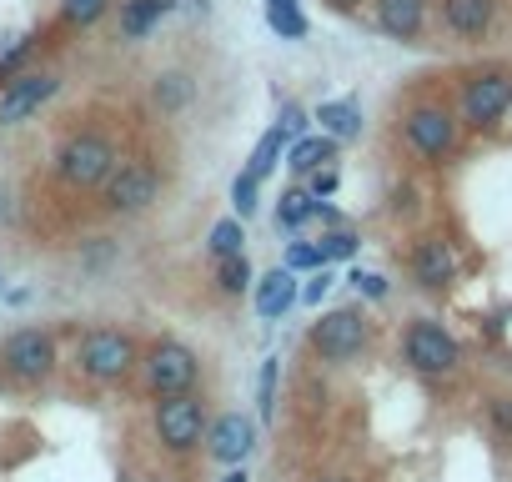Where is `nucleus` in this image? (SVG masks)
Instances as JSON below:
<instances>
[{
  "label": "nucleus",
  "mask_w": 512,
  "mask_h": 482,
  "mask_svg": "<svg viewBox=\"0 0 512 482\" xmlns=\"http://www.w3.org/2000/svg\"><path fill=\"white\" fill-rule=\"evenodd\" d=\"M111 166H116V151H111V141L96 136V131H81V136H71V141L56 151V176H61L66 186H101V181L111 176Z\"/></svg>",
  "instance_id": "f257e3e1"
},
{
  "label": "nucleus",
  "mask_w": 512,
  "mask_h": 482,
  "mask_svg": "<svg viewBox=\"0 0 512 482\" xmlns=\"http://www.w3.org/2000/svg\"><path fill=\"white\" fill-rule=\"evenodd\" d=\"M76 362H81V372H86L91 382H121V377L136 367V347H131L126 332L101 327V332H86V337H81Z\"/></svg>",
  "instance_id": "f03ea898"
},
{
  "label": "nucleus",
  "mask_w": 512,
  "mask_h": 482,
  "mask_svg": "<svg viewBox=\"0 0 512 482\" xmlns=\"http://www.w3.org/2000/svg\"><path fill=\"white\" fill-rule=\"evenodd\" d=\"M206 432V407L191 397V392H171L156 402V437L171 447V452H191Z\"/></svg>",
  "instance_id": "7ed1b4c3"
},
{
  "label": "nucleus",
  "mask_w": 512,
  "mask_h": 482,
  "mask_svg": "<svg viewBox=\"0 0 512 482\" xmlns=\"http://www.w3.org/2000/svg\"><path fill=\"white\" fill-rule=\"evenodd\" d=\"M156 196H161V176H156L146 161H116V166H111V176H106V206H111V211L136 216V211H146Z\"/></svg>",
  "instance_id": "20e7f679"
},
{
  "label": "nucleus",
  "mask_w": 512,
  "mask_h": 482,
  "mask_svg": "<svg viewBox=\"0 0 512 482\" xmlns=\"http://www.w3.org/2000/svg\"><path fill=\"white\" fill-rule=\"evenodd\" d=\"M146 382H151L156 397L191 392V382H196V352L181 347V342H156L146 352Z\"/></svg>",
  "instance_id": "39448f33"
},
{
  "label": "nucleus",
  "mask_w": 512,
  "mask_h": 482,
  "mask_svg": "<svg viewBox=\"0 0 512 482\" xmlns=\"http://www.w3.org/2000/svg\"><path fill=\"white\" fill-rule=\"evenodd\" d=\"M312 347L327 357V362H347L367 347V322L357 312H327L317 327H312Z\"/></svg>",
  "instance_id": "423d86ee"
},
{
  "label": "nucleus",
  "mask_w": 512,
  "mask_h": 482,
  "mask_svg": "<svg viewBox=\"0 0 512 482\" xmlns=\"http://www.w3.org/2000/svg\"><path fill=\"white\" fill-rule=\"evenodd\" d=\"M51 96H56V76H46V71H26V76L6 81V91H0V126H21Z\"/></svg>",
  "instance_id": "0eeeda50"
},
{
  "label": "nucleus",
  "mask_w": 512,
  "mask_h": 482,
  "mask_svg": "<svg viewBox=\"0 0 512 482\" xmlns=\"http://www.w3.org/2000/svg\"><path fill=\"white\" fill-rule=\"evenodd\" d=\"M407 362L417 372H427V377H442V372L457 367V342L437 322H412V332H407Z\"/></svg>",
  "instance_id": "6e6552de"
},
{
  "label": "nucleus",
  "mask_w": 512,
  "mask_h": 482,
  "mask_svg": "<svg viewBox=\"0 0 512 482\" xmlns=\"http://www.w3.org/2000/svg\"><path fill=\"white\" fill-rule=\"evenodd\" d=\"M51 367H56V347H51L46 332L26 327V332H16V337L6 342V372H11L16 382H41Z\"/></svg>",
  "instance_id": "1a4fd4ad"
},
{
  "label": "nucleus",
  "mask_w": 512,
  "mask_h": 482,
  "mask_svg": "<svg viewBox=\"0 0 512 482\" xmlns=\"http://www.w3.org/2000/svg\"><path fill=\"white\" fill-rule=\"evenodd\" d=\"M507 106H512V81H507V76H477V81L462 91V116H467V126H477V131L497 126V121L507 116Z\"/></svg>",
  "instance_id": "9d476101"
},
{
  "label": "nucleus",
  "mask_w": 512,
  "mask_h": 482,
  "mask_svg": "<svg viewBox=\"0 0 512 482\" xmlns=\"http://www.w3.org/2000/svg\"><path fill=\"white\" fill-rule=\"evenodd\" d=\"M407 141H412L427 161H437V156L452 151V141H457V121H452L447 111H437V106H417V111L407 116Z\"/></svg>",
  "instance_id": "9b49d317"
},
{
  "label": "nucleus",
  "mask_w": 512,
  "mask_h": 482,
  "mask_svg": "<svg viewBox=\"0 0 512 482\" xmlns=\"http://www.w3.org/2000/svg\"><path fill=\"white\" fill-rule=\"evenodd\" d=\"M251 442H256V427H251V417H241V412L216 417L211 432H206V452H211L216 462H231V467L251 452Z\"/></svg>",
  "instance_id": "f8f14e48"
},
{
  "label": "nucleus",
  "mask_w": 512,
  "mask_h": 482,
  "mask_svg": "<svg viewBox=\"0 0 512 482\" xmlns=\"http://www.w3.org/2000/svg\"><path fill=\"white\" fill-rule=\"evenodd\" d=\"M412 272H417L422 287H447L452 272H457V257H452V247H447L442 236H427L422 247H417V257H412Z\"/></svg>",
  "instance_id": "ddd939ff"
},
{
  "label": "nucleus",
  "mask_w": 512,
  "mask_h": 482,
  "mask_svg": "<svg viewBox=\"0 0 512 482\" xmlns=\"http://www.w3.org/2000/svg\"><path fill=\"white\" fill-rule=\"evenodd\" d=\"M297 297H302V292H297L292 267H277V272H267L262 282H256V312H262L267 322H277V317H282Z\"/></svg>",
  "instance_id": "4468645a"
},
{
  "label": "nucleus",
  "mask_w": 512,
  "mask_h": 482,
  "mask_svg": "<svg viewBox=\"0 0 512 482\" xmlns=\"http://www.w3.org/2000/svg\"><path fill=\"white\" fill-rule=\"evenodd\" d=\"M377 26L397 41H412L422 31V0H377Z\"/></svg>",
  "instance_id": "2eb2a0df"
},
{
  "label": "nucleus",
  "mask_w": 512,
  "mask_h": 482,
  "mask_svg": "<svg viewBox=\"0 0 512 482\" xmlns=\"http://www.w3.org/2000/svg\"><path fill=\"white\" fill-rule=\"evenodd\" d=\"M442 16L457 36H482L492 26V0H447Z\"/></svg>",
  "instance_id": "dca6fc26"
},
{
  "label": "nucleus",
  "mask_w": 512,
  "mask_h": 482,
  "mask_svg": "<svg viewBox=\"0 0 512 482\" xmlns=\"http://www.w3.org/2000/svg\"><path fill=\"white\" fill-rule=\"evenodd\" d=\"M287 126H272L262 141H256V151H251V161H246V176L251 181H262V176H272L277 171V161H282V151H287Z\"/></svg>",
  "instance_id": "f3484780"
},
{
  "label": "nucleus",
  "mask_w": 512,
  "mask_h": 482,
  "mask_svg": "<svg viewBox=\"0 0 512 482\" xmlns=\"http://www.w3.org/2000/svg\"><path fill=\"white\" fill-rule=\"evenodd\" d=\"M332 151H337V136H327V131H322V136H302V141L292 146V161H287V166H292L297 176H312L317 166L332 161Z\"/></svg>",
  "instance_id": "a211bd4d"
},
{
  "label": "nucleus",
  "mask_w": 512,
  "mask_h": 482,
  "mask_svg": "<svg viewBox=\"0 0 512 482\" xmlns=\"http://www.w3.org/2000/svg\"><path fill=\"white\" fill-rule=\"evenodd\" d=\"M166 11H171V0H126V11H121V36L141 41Z\"/></svg>",
  "instance_id": "6ab92c4d"
},
{
  "label": "nucleus",
  "mask_w": 512,
  "mask_h": 482,
  "mask_svg": "<svg viewBox=\"0 0 512 482\" xmlns=\"http://www.w3.org/2000/svg\"><path fill=\"white\" fill-rule=\"evenodd\" d=\"M317 121H322V131L337 136V141H352V136L362 131V111H357L352 101H327V106L317 111Z\"/></svg>",
  "instance_id": "aec40b11"
},
{
  "label": "nucleus",
  "mask_w": 512,
  "mask_h": 482,
  "mask_svg": "<svg viewBox=\"0 0 512 482\" xmlns=\"http://www.w3.org/2000/svg\"><path fill=\"white\" fill-rule=\"evenodd\" d=\"M241 241H246V231H241V216H226V221H216L211 226V257L221 262V257H236L241 252Z\"/></svg>",
  "instance_id": "412c9836"
},
{
  "label": "nucleus",
  "mask_w": 512,
  "mask_h": 482,
  "mask_svg": "<svg viewBox=\"0 0 512 482\" xmlns=\"http://www.w3.org/2000/svg\"><path fill=\"white\" fill-rule=\"evenodd\" d=\"M317 216V196L312 191H287L282 206H277V226H302Z\"/></svg>",
  "instance_id": "4be33fe9"
},
{
  "label": "nucleus",
  "mask_w": 512,
  "mask_h": 482,
  "mask_svg": "<svg viewBox=\"0 0 512 482\" xmlns=\"http://www.w3.org/2000/svg\"><path fill=\"white\" fill-rule=\"evenodd\" d=\"M216 287H221L226 297H236V292L251 287V267H246L241 252H236V257H221V267H216Z\"/></svg>",
  "instance_id": "5701e85b"
},
{
  "label": "nucleus",
  "mask_w": 512,
  "mask_h": 482,
  "mask_svg": "<svg viewBox=\"0 0 512 482\" xmlns=\"http://www.w3.org/2000/svg\"><path fill=\"white\" fill-rule=\"evenodd\" d=\"M267 21H272V31H282V36H292V41L307 36V16H302L297 6H272V0H267Z\"/></svg>",
  "instance_id": "b1692460"
},
{
  "label": "nucleus",
  "mask_w": 512,
  "mask_h": 482,
  "mask_svg": "<svg viewBox=\"0 0 512 482\" xmlns=\"http://www.w3.org/2000/svg\"><path fill=\"white\" fill-rule=\"evenodd\" d=\"M317 252H322V262H347V257L357 252V236H352V231H332Z\"/></svg>",
  "instance_id": "393cba45"
},
{
  "label": "nucleus",
  "mask_w": 512,
  "mask_h": 482,
  "mask_svg": "<svg viewBox=\"0 0 512 482\" xmlns=\"http://www.w3.org/2000/svg\"><path fill=\"white\" fill-rule=\"evenodd\" d=\"M101 11H106V0H66V6H61V16H66L71 26H91Z\"/></svg>",
  "instance_id": "a878e982"
},
{
  "label": "nucleus",
  "mask_w": 512,
  "mask_h": 482,
  "mask_svg": "<svg viewBox=\"0 0 512 482\" xmlns=\"http://www.w3.org/2000/svg\"><path fill=\"white\" fill-rule=\"evenodd\" d=\"M262 392H256V402H262V417L277 412V362H262V382H256Z\"/></svg>",
  "instance_id": "bb28decb"
},
{
  "label": "nucleus",
  "mask_w": 512,
  "mask_h": 482,
  "mask_svg": "<svg viewBox=\"0 0 512 482\" xmlns=\"http://www.w3.org/2000/svg\"><path fill=\"white\" fill-rule=\"evenodd\" d=\"M231 201H236V216H251V211H256V181H251L246 171L236 176V186H231Z\"/></svg>",
  "instance_id": "cd10ccee"
},
{
  "label": "nucleus",
  "mask_w": 512,
  "mask_h": 482,
  "mask_svg": "<svg viewBox=\"0 0 512 482\" xmlns=\"http://www.w3.org/2000/svg\"><path fill=\"white\" fill-rule=\"evenodd\" d=\"M287 267H292V272H312V267H327V262H322V252H317V247L297 241V247L287 252Z\"/></svg>",
  "instance_id": "c85d7f7f"
},
{
  "label": "nucleus",
  "mask_w": 512,
  "mask_h": 482,
  "mask_svg": "<svg viewBox=\"0 0 512 482\" xmlns=\"http://www.w3.org/2000/svg\"><path fill=\"white\" fill-rule=\"evenodd\" d=\"M352 287H357V292H367L372 302H382V297H387V277H377V272H352Z\"/></svg>",
  "instance_id": "c756f323"
},
{
  "label": "nucleus",
  "mask_w": 512,
  "mask_h": 482,
  "mask_svg": "<svg viewBox=\"0 0 512 482\" xmlns=\"http://www.w3.org/2000/svg\"><path fill=\"white\" fill-rule=\"evenodd\" d=\"M156 101H161V106H181V101H186V81H181V76H166V81L156 86Z\"/></svg>",
  "instance_id": "7c9ffc66"
},
{
  "label": "nucleus",
  "mask_w": 512,
  "mask_h": 482,
  "mask_svg": "<svg viewBox=\"0 0 512 482\" xmlns=\"http://www.w3.org/2000/svg\"><path fill=\"white\" fill-rule=\"evenodd\" d=\"M307 191H312L317 201H327V196L337 191V171H332V166H317V171H312V186H307Z\"/></svg>",
  "instance_id": "2f4dec72"
},
{
  "label": "nucleus",
  "mask_w": 512,
  "mask_h": 482,
  "mask_svg": "<svg viewBox=\"0 0 512 482\" xmlns=\"http://www.w3.org/2000/svg\"><path fill=\"white\" fill-rule=\"evenodd\" d=\"M327 292H332V272H327V267H322V272H317V277H312V282H307V287H302V302H322V297H327Z\"/></svg>",
  "instance_id": "473e14b6"
},
{
  "label": "nucleus",
  "mask_w": 512,
  "mask_h": 482,
  "mask_svg": "<svg viewBox=\"0 0 512 482\" xmlns=\"http://www.w3.org/2000/svg\"><path fill=\"white\" fill-rule=\"evenodd\" d=\"M282 126H287V136H302V131H307V116H302L297 106H287V111H282Z\"/></svg>",
  "instance_id": "72a5a7b5"
},
{
  "label": "nucleus",
  "mask_w": 512,
  "mask_h": 482,
  "mask_svg": "<svg viewBox=\"0 0 512 482\" xmlns=\"http://www.w3.org/2000/svg\"><path fill=\"white\" fill-rule=\"evenodd\" d=\"M492 417H497L502 427H512V402H497V407H492Z\"/></svg>",
  "instance_id": "f704fd0d"
},
{
  "label": "nucleus",
  "mask_w": 512,
  "mask_h": 482,
  "mask_svg": "<svg viewBox=\"0 0 512 482\" xmlns=\"http://www.w3.org/2000/svg\"><path fill=\"white\" fill-rule=\"evenodd\" d=\"M221 482H246V472H241V467H236V472H226V477H221Z\"/></svg>",
  "instance_id": "c9c22d12"
},
{
  "label": "nucleus",
  "mask_w": 512,
  "mask_h": 482,
  "mask_svg": "<svg viewBox=\"0 0 512 482\" xmlns=\"http://www.w3.org/2000/svg\"><path fill=\"white\" fill-rule=\"evenodd\" d=\"M332 6H342V11H352V6H357V0H332Z\"/></svg>",
  "instance_id": "e433bc0d"
},
{
  "label": "nucleus",
  "mask_w": 512,
  "mask_h": 482,
  "mask_svg": "<svg viewBox=\"0 0 512 482\" xmlns=\"http://www.w3.org/2000/svg\"><path fill=\"white\" fill-rule=\"evenodd\" d=\"M272 6H297V0H272Z\"/></svg>",
  "instance_id": "4c0bfd02"
},
{
  "label": "nucleus",
  "mask_w": 512,
  "mask_h": 482,
  "mask_svg": "<svg viewBox=\"0 0 512 482\" xmlns=\"http://www.w3.org/2000/svg\"><path fill=\"white\" fill-rule=\"evenodd\" d=\"M322 482H342V477H322Z\"/></svg>",
  "instance_id": "58836bf2"
}]
</instances>
